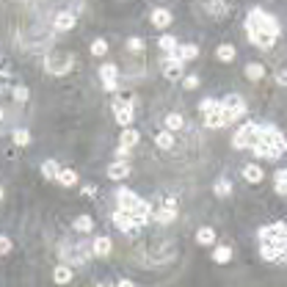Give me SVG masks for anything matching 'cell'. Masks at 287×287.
<instances>
[{
  "mask_svg": "<svg viewBox=\"0 0 287 287\" xmlns=\"http://www.w3.org/2000/svg\"><path fill=\"white\" fill-rule=\"evenodd\" d=\"M259 238V252L268 262H287V226L285 224H271L257 232Z\"/></svg>",
  "mask_w": 287,
  "mask_h": 287,
  "instance_id": "cell-1",
  "label": "cell"
},
{
  "mask_svg": "<svg viewBox=\"0 0 287 287\" xmlns=\"http://www.w3.org/2000/svg\"><path fill=\"white\" fill-rule=\"evenodd\" d=\"M252 149H254V155H257V158L276 160V158H282V155H285L287 144H285V135H282L276 127L259 125V135H257V141L252 144Z\"/></svg>",
  "mask_w": 287,
  "mask_h": 287,
  "instance_id": "cell-2",
  "label": "cell"
},
{
  "mask_svg": "<svg viewBox=\"0 0 287 287\" xmlns=\"http://www.w3.org/2000/svg\"><path fill=\"white\" fill-rule=\"evenodd\" d=\"M246 31L249 33H271L279 39V22L273 20L271 14H265L262 8H252L246 17Z\"/></svg>",
  "mask_w": 287,
  "mask_h": 287,
  "instance_id": "cell-3",
  "label": "cell"
},
{
  "mask_svg": "<svg viewBox=\"0 0 287 287\" xmlns=\"http://www.w3.org/2000/svg\"><path fill=\"white\" fill-rule=\"evenodd\" d=\"M72 64H75V58L69 56V53H53V56H47L44 58V69L50 72V75H56V77H61V75H66V72L72 69Z\"/></svg>",
  "mask_w": 287,
  "mask_h": 287,
  "instance_id": "cell-4",
  "label": "cell"
},
{
  "mask_svg": "<svg viewBox=\"0 0 287 287\" xmlns=\"http://www.w3.org/2000/svg\"><path fill=\"white\" fill-rule=\"evenodd\" d=\"M257 135H259V125L257 122H246L238 133H235L232 144H235V149H252V144L257 141Z\"/></svg>",
  "mask_w": 287,
  "mask_h": 287,
  "instance_id": "cell-5",
  "label": "cell"
},
{
  "mask_svg": "<svg viewBox=\"0 0 287 287\" xmlns=\"http://www.w3.org/2000/svg\"><path fill=\"white\" fill-rule=\"evenodd\" d=\"M116 202H119L122 210H144V207H149V204L144 202L141 196H135L130 188H119L116 191Z\"/></svg>",
  "mask_w": 287,
  "mask_h": 287,
  "instance_id": "cell-6",
  "label": "cell"
},
{
  "mask_svg": "<svg viewBox=\"0 0 287 287\" xmlns=\"http://www.w3.org/2000/svg\"><path fill=\"white\" fill-rule=\"evenodd\" d=\"M218 105L226 111V116H229L232 122L235 119H240L246 113V102H243V97H238V94H232V97H224V99H218Z\"/></svg>",
  "mask_w": 287,
  "mask_h": 287,
  "instance_id": "cell-7",
  "label": "cell"
},
{
  "mask_svg": "<svg viewBox=\"0 0 287 287\" xmlns=\"http://www.w3.org/2000/svg\"><path fill=\"white\" fill-rule=\"evenodd\" d=\"M113 116L119 122L122 127H130L133 125V102L130 99H119L116 105H113Z\"/></svg>",
  "mask_w": 287,
  "mask_h": 287,
  "instance_id": "cell-8",
  "label": "cell"
},
{
  "mask_svg": "<svg viewBox=\"0 0 287 287\" xmlns=\"http://www.w3.org/2000/svg\"><path fill=\"white\" fill-rule=\"evenodd\" d=\"M163 75L166 80H180L182 77V61L177 56H166L163 58Z\"/></svg>",
  "mask_w": 287,
  "mask_h": 287,
  "instance_id": "cell-9",
  "label": "cell"
},
{
  "mask_svg": "<svg viewBox=\"0 0 287 287\" xmlns=\"http://www.w3.org/2000/svg\"><path fill=\"white\" fill-rule=\"evenodd\" d=\"M229 122H232V119L226 116V111H224L221 105H218V108H213L210 113H204V125H207V127H213V130H218V127L229 125Z\"/></svg>",
  "mask_w": 287,
  "mask_h": 287,
  "instance_id": "cell-10",
  "label": "cell"
},
{
  "mask_svg": "<svg viewBox=\"0 0 287 287\" xmlns=\"http://www.w3.org/2000/svg\"><path fill=\"white\" fill-rule=\"evenodd\" d=\"M155 218H158V224H171V221H174L177 218V204H174V199H166V204H163L160 210L155 213Z\"/></svg>",
  "mask_w": 287,
  "mask_h": 287,
  "instance_id": "cell-11",
  "label": "cell"
},
{
  "mask_svg": "<svg viewBox=\"0 0 287 287\" xmlns=\"http://www.w3.org/2000/svg\"><path fill=\"white\" fill-rule=\"evenodd\" d=\"M113 224L119 226L122 232H127V235H133V232H138V229L133 226V218H130V213H127V210H122V207H119L116 213H113Z\"/></svg>",
  "mask_w": 287,
  "mask_h": 287,
  "instance_id": "cell-12",
  "label": "cell"
},
{
  "mask_svg": "<svg viewBox=\"0 0 287 287\" xmlns=\"http://www.w3.org/2000/svg\"><path fill=\"white\" fill-rule=\"evenodd\" d=\"M75 22H77V17L72 14V11H58L56 20H53V25H56V31H72L75 28Z\"/></svg>",
  "mask_w": 287,
  "mask_h": 287,
  "instance_id": "cell-13",
  "label": "cell"
},
{
  "mask_svg": "<svg viewBox=\"0 0 287 287\" xmlns=\"http://www.w3.org/2000/svg\"><path fill=\"white\" fill-rule=\"evenodd\" d=\"M130 174V166H127L125 160H116V163H111V166H108V177H111V180H125V177Z\"/></svg>",
  "mask_w": 287,
  "mask_h": 287,
  "instance_id": "cell-14",
  "label": "cell"
},
{
  "mask_svg": "<svg viewBox=\"0 0 287 287\" xmlns=\"http://www.w3.org/2000/svg\"><path fill=\"white\" fill-rule=\"evenodd\" d=\"M171 20H174V17H171V11H166V8H155L152 11V25L155 28H168Z\"/></svg>",
  "mask_w": 287,
  "mask_h": 287,
  "instance_id": "cell-15",
  "label": "cell"
},
{
  "mask_svg": "<svg viewBox=\"0 0 287 287\" xmlns=\"http://www.w3.org/2000/svg\"><path fill=\"white\" fill-rule=\"evenodd\" d=\"M111 249H113V243H111V238H105V235L91 243V252L97 254V257H108V254H111Z\"/></svg>",
  "mask_w": 287,
  "mask_h": 287,
  "instance_id": "cell-16",
  "label": "cell"
},
{
  "mask_svg": "<svg viewBox=\"0 0 287 287\" xmlns=\"http://www.w3.org/2000/svg\"><path fill=\"white\" fill-rule=\"evenodd\" d=\"M174 56L180 58V61H193V58H199V47L196 44H180Z\"/></svg>",
  "mask_w": 287,
  "mask_h": 287,
  "instance_id": "cell-17",
  "label": "cell"
},
{
  "mask_svg": "<svg viewBox=\"0 0 287 287\" xmlns=\"http://www.w3.org/2000/svg\"><path fill=\"white\" fill-rule=\"evenodd\" d=\"M243 177H246V182H254V185H257V182H262L265 171H262L259 166H254V163H249V166L243 168Z\"/></svg>",
  "mask_w": 287,
  "mask_h": 287,
  "instance_id": "cell-18",
  "label": "cell"
},
{
  "mask_svg": "<svg viewBox=\"0 0 287 287\" xmlns=\"http://www.w3.org/2000/svg\"><path fill=\"white\" fill-rule=\"evenodd\" d=\"M138 138H141L138 130H133V127H125V130H122V141H119V144H122V147H130V149H133L135 144H138Z\"/></svg>",
  "mask_w": 287,
  "mask_h": 287,
  "instance_id": "cell-19",
  "label": "cell"
},
{
  "mask_svg": "<svg viewBox=\"0 0 287 287\" xmlns=\"http://www.w3.org/2000/svg\"><path fill=\"white\" fill-rule=\"evenodd\" d=\"M53 279H56V285H69V282H72V268L69 265H56Z\"/></svg>",
  "mask_w": 287,
  "mask_h": 287,
  "instance_id": "cell-20",
  "label": "cell"
},
{
  "mask_svg": "<svg viewBox=\"0 0 287 287\" xmlns=\"http://www.w3.org/2000/svg\"><path fill=\"white\" fill-rule=\"evenodd\" d=\"M196 243H199V246L216 243V229H213V226H202V229L196 232Z\"/></svg>",
  "mask_w": 287,
  "mask_h": 287,
  "instance_id": "cell-21",
  "label": "cell"
},
{
  "mask_svg": "<svg viewBox=\"0 0 287 287\" xmlns=\"http://www.w3.org/2000/svg\"><path fill=\"white\" fill-rule=\"evenodd\" d=\"M58 182H61L64 188H72V185H77V171H75V168H61Z\"/></svg>",
  "mask_w": 287,
  "mask_h": 287,
  "instance_id": "cell-22",
  "label": "cell"
},
{
  "mask_svg": "<svg viewBox=\"0 0 287 287\" xmlns=\"http://www.w3.org/2000/svg\"><path fill=\"white\" fill-rule=\"evenodd\" d=\"M216 56H218V61L232 64V61H235V56H238V53H235V47H232V44H221V47L216 50Z\"/></svg>",
  "mask_w": 287,
  "mask_h": 287,
  "instance_id": "cell-23",
  "label": "cell"
},
{
  "mask_svg": "<svg viewBox=\"0 0 287 287\" xmlns=\"http://www.w3.org/2000/svg\"><path fill=\"white\" fill-rule=\"evenodd\" d=\"M42 174L47 177V180H58V174H61V166H58L56 160H44L42 163Z\"/></svg>",
  "mask_w": 287,
  "mask_h": 287,
  "instance_id": "cell-24",
  "label": "cell"
},
{
  "mask_svg": "<svg viewBox=\"0 0 287 287\" xmlns=\"http://www.w3.org/2000/svg\"><path fill=\"white\" fill-rule=\"evenodd\" d=\"M99 77H102V83H108V80H116V77H119L116 64H102V66H99Z\"/></svg>",
  "mask_w": 287,
  "mask_h": 287,
  "instance_id": "cell-25",
  "label": "cell"
},
{
  "mask_svg": "<svg viewBox=\"0 0 287 287\" xmlns=\"http://www.w3.org/2000/svg\"><path fill=\"white\" fill-rule=\"evenodd\" d=\"M246 77L249 80H259V77H265V66L262 64H246Z\"/></svg>",
  "mask_w": 287,
  "mask_h": 287,
  "instance_id": "cell-26",
  "label": "cell"
},
{
  "mask_svg": "<svg viewBox=\"0 0 287 287\" xmlns=\"http://www.w3.org/2000/svg\"><path fill=\"white\" fill-rule=\"evenodd\" d=\"M158 44H160V50L166 53V56H174V53H177V47H180L174 36H160V42H158Z\"/></svg>",
  "mask_w": 287,
  "mask_h": 287,
  "instance_id": "cell-27",
  "label": "cell"
},
{
  "mask_svg": "<svg viewBox=\"0 0 287 287\" xmlns=\"http://www.w3.org/2000/svg\"><path fill=\"white\" fill-rule=\"evenodd\" d=\"M213 259H216L218 265H226V262L232 259V249L229 246H218L216 252H213Z\"/></svg>",
  "mask_w": 287,
  "mask_h": 287,
  "instance_id": "cell-28",
  "label": "cell"
},
{
  "mask_svg": "<svg viewBox=\"0 0 287 287\" xmlns=\"http://www.w3.org/2000/svg\"><path fill=\"white\" fill-rule=\"evenodd\" d=\"M155 144L160 149H171L174 147V135L168 133V130H163V133H158V138H155Z\"/></svg>",
  "mask_w": 287,
  "mask_h": 287,
  "instance_id": "cell-29",
  "label": "cell"
},
{
  "mask_svg": "<svg viewBox=\"0 0 287 287\" xmlns=\"http://www.w3.org/2000/svg\"><path fill=\"white\" fill-rule=\"evenodd\" d=\"M75 229L77 232H91V229H94V221H91V216H77L75 218Z\"/></svg>",
  "mask_w": 287,
  "mask_h": 287,
  "instance_id": "cell-30",
  "label": "cell"
},
{
  "mask_svg": "<svg viewBox=\"0 0 287 287\" xmlns=\"http://www.w3.org/2000/svg\"><path fill=\"white\" fill-rule=\"evenodd\" d=\"M182 125H185V122H182V116H180V113H168V116H166V130H168V133H174V130H180Z\"/></svg>",
  "mask_w": 287,
  "mask_h": 287,
  "instance_id": "cell-31",
  "label": "cell"
},
{
  "mask_svg": "<svg viewBox=\"0 0 287 287\" xmlns=\"http://www.w3.org/2000/svg\"><path fill=\"white\" fill-rule=\"evenodd\" d=\"M213 191H216V196L224 199V196H229V193H232V182H229V180H218Z\"/></svg>",
  "mask_w": 287,
  "mask_h": 287,
  "instance_id": "cell-32",
  "label": "cell"
},
{
  "mask_svg": "<svg viewBox=\"0 0 287 287\" xmlns=\"http://www.w3.org/2000/svg\"><path fill=\"white\" fill-rule=\"evenodd\" d=\"M14 144H17V147H28V144H31V133L25 130V127L14 130Z\"/></svg>",
  "mask_w": 287,
  "mask_h": 287,
  "instance_id": "cell-33",
  "label": "cell"
},
{
  "mask_svg": "<svg viewBox=\"0 0 287 287\" xmlns=\"http://www.w3.org/2000/svg\"><path fill=\"white\" fill-rule=\"evenodd\" d=\"M276 191H279L282 196H287V168L276 171Z\"/></svg>",
  "mask_w": 287,
  "mask_h": 287,
  "instance_id": "cell-34",
  "label": "cell"
},
{
  "mask_svg": "<svg viewBox=\"0 0 287 287\" xmlns=\"http://www.w3.org/2000/svg\"><path fill=\"white\" fill-rule=\"evenodd\" d=\"M105 53H108L105 39H94V42H91V56H105Z\"/></svg>",
  "mask_w": 287,
  "mask_h": 287,
  "instance_id": "cell-35",
  "label": "cell"
},
{
  "mask_svg": "<svg viewBox=\"0 0 287 287\" xmlns=\"http://www.w3.org/2000/svg\"><path fill=\"white\" fill-rule=\"evenodd\" d=\"M213 108H218V99H210V97H207V99H202V105H199V111H202V113H210Z\"/></svg>",
  "mask_w": 287,
  "mask_h": 287,
  "instance_id": "cell-36",
  "label": "cell"
},
{
  "mask_svg": "<svg viewBox=\"0 0 287 287\" xmlns=\"http://www.w3.org/2000/svg\"><path fill=\"white\" fill-rule=\"evenodd\" d=\"M14 99L17 102H25V99H28V89H25V86H14Z\"/></svg>",
  "mask_w": 287,
  "mask_h": 287,
  "instance_id": "cell-37",
  "label": "cell"
},
{
  "mask_svg": "<svg viewBox=\"0 0 287 287\" xmlns=\"http://www.w3.org/2000/svg\"><path fill=\"white\" fill-rule=\"evenodd\" d=\"M8 252H11V238L0 235V257H3V254H8Z\"/></svg>",
  "mask_w": 287,
  "mask_h": 287,
  "instance_id": "cell-38",
  "label": "cell"
},
{
  "mask_svg": "<svg viewBox=\"0 0 287 287\" xmlns=\"http://www.w3.org/2000/svg\"><path fill=\"white\" fill-rule=\"evenodd\" d=\"M127 47L133 50V53H138V50H144V39H138V36H133V39L127 42Z\"/></svg>",
  "mask_w": 287,
  "mask_h": 287,
  "instance_id": "cell-39",
  "label": "cell"
},
{
  "mask_svg": "<svg viewBox=\"0 0 287 287\" xmlns=\"http://www.w3.org/2000/svg\"><path fill=\"white\" fill-rule=\"evenodd\" d=\"M207 8H213V14H216V17L224 14V3H221V0H213V3H207Z\"/></svg>",
  "mask_w": 287,
  "mask_h": 287,
  "instance_id": "cell-40",
  "label": "cell"
},
{
  "mask_svg": "<svg viewBox=\"0 0 287 287\" xmlns=\"http://www.w3.org/2000/svg\"><path fill=\"white\" fill-rule=\"evenodd\" d=\"M185 89H199V75H188V77H185Z\"/></svg>",
  "mask_w": 287,
  "mask_h": 287,
  "instance_id": "cell-41",
  "label": "cell"
},
{
  "mask_svg": "<svg viewBox=\"0 0 287 287\" xmlns=\"http://www.w3.org/2000/svg\"><path fill=\"white\" fill-rule=\"evenodd\" d=\"M127 155H130V147H116V158H119V160H125Z\"/></svg>",
  "mask_w": 287,
  "mask_h": 287,
  "instance_id": "cell-42",
  "label": "cell"
},
{
  "mask_svg": "<svg viewBox=\"0 0 287 287\" xmlns=\"http://www.w3.org/2000/svg\"><path fill=\"white\" fill-rule=\"evenodd\" d=\"M276 83H279V86H287V69H285V72H279V75H276Z\"/></svg>",
  "mask_w": 287,
  "mask_h": 287,
  "instance_id": "cell-43",
  "label": "cell"
},
{
  "mask_svg": "<svg viewBox=\"0 0 287 287\" xmlns=\"http://www.w3.org/2000/svg\"><path fill=\"white\" fill-rule=\"evenodd\" d=\"M83 193H86V196H94V193H97V188H94V185H86Z\"/></svg>",
  "mask_w": 287,
  "mask_h": 287,
  "instance_id": "cell-44",
  "label": "cell"
},
{
  "mask_svg": "<svg viewBox=\"0 0 287 287\" xmlns=\"http://www.w3.org/2000/svg\"><path fill=\"white\" fill-rule=\"evenodd\" d=\"M116 287H135V285H133V282H130V279H122Z\"/></svg>",
  "mask_w": 287,
  "mask_h": 287,
  "instance_id": "cell-45",
  "label": "cell"
},
{
  "mask_svg": "<svg viewBox=\"0 0 287 287\" xmlns=\"http://www.w3.org/2000/svg\"><path fill=\"white\" fill-rule=\"evenodd\" d=\"M97 287H113V285H111V282H99Z\"/></svg>",
  "mask_w": 287,
  "mask_h": 287,
  "instance_id": "cell-46",
  "label": "cell"
},
{
  "mask_svg": "<svg viewBox=\"0 0 287 287\" xmlns=\"http://www.w3.org/2000/svg\"><path fill=\"white\" fill-rule=\"evenodd\" d=\"M0 202H3V188H0Z\"/></svg>",
  "mask_w": 287,
  "mask_h": 287,
  "instance_id": "cell-47",
  "label": "cell"
},
{
  "mask_svg": "<svg viewBox=\"0 0 287 287\" xmlns=\"http://www.w3.org/2000/svg\"><path fill=\"white\" fill-rule=\"evenodd\" d=\"M0 116H3V113H0Z\"/></svg>",
  "mask_w": 287,
  "mask_h": 287,
  "instance_id": "cell-48",
  "label": "cell"
}]
</instances>
